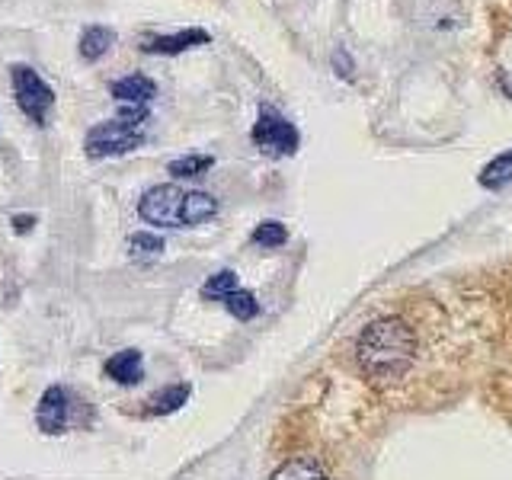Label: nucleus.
Masks as SVG:
<instances>
[{"instance_id":"nucleus-18","label":"nucleus","mask_w":512,"mask_h":480,"mask_svg":"<svg viewBox=\"0 0 512 480\" xmlns=\"http://www.w3.org/2000/svg\"><path fill=\"white\" fill-rule=\"evenodd\" d=\"M215 160L208 157V154H192V157H180V160H173L170 164V173L173 176H199L205 170H212Z\"/></svg>"},{"instance_id":"nucleus-5","label":"nucleus","mask_w":512,"mask_h":480,"mask_svg":"<svg viewBox=\"0 0 512 480\" xmlns=\"http://www.w3.org/2000/svg\"><path fill=\"white\" fill-rule=\"evenodd\" d=\"M253 141L272 154H295L298 151V128L292 122H285L279 112L263 109L260 119L253 125Z\"/></svg>"},{"instance_id":"nucleus-4","label":"nucleus","mask_w":512,"mask_h":480,"mask_svg":"<svg viewBox=\"0 0 512 480\" xmlns=\"http://www.w3.org/2000/svg\"><path fill=\"white\" fill-rule=\"evenodd\" d=\"M13 93H16V106H20L36 125H45L48 109L55 103V93L29 64H16L13 68Z\"/></svg>"},{"instance_id":"nucleus-19","label":"nucleus","mask_w":512,"mask_h":480,"mask_svg":"<svg viewBox=\"0 0 512 480\" xmlns=\"http://www.w3.org/2000/svg\"><path fill=\"white\" fill-rule=\"evenodd\" d=\"M285 240H288V231L279 221H263L260 228L253 231V244H260V247H282Z\"/></svg>"},{"instance_id":"nucleus-13","label":"nucleus","mask_w":512,"mask_h":480,"mask_svg":"<svg viewBox=\"0 0 512 480\" xmlns=\"http://www.w3.org/2000/svg\"><path fill=\"white\" fill-rule=\"evenodd\" d=\"M215 212H218V202L208 196V192H189L186 196V228L215 218Z\"/></svg>"},{"instance_id":"nucleus-9","label":"nucleus","mask_w":512,"mask_h":480,"mask_svg":"<svg viewBox=\"0 0 512 480\" xmlns=\"http://www.w3.org/2000/svg\"><path fill=\"white\" fill-rule=\"evenodd\" d=\"M106 375L119 384H138L144 378V362H141V352L138 349H125L116 352L109 362H106Z\"/></svg>"},{"instance_id":"nucleus-6","label":"nucleus","mask_w":512,"mask_h":480,"mask_svg":"<svg viewBox=\"0 0 512 480\" xmlns=\"http://www.w3.org/2000/svg\"><path fill=\"white\" fill-rule=\"evenodd\" d=\"M39 429L48 432V436H61L64 426H68V397H64L61 388H48L39 400Z\"/></svg>"},{"instance_id":"nucleus-16","label":"nucleus","mask_w":512,"mask_h":480,"mask_svg":"<svg viewBox=\"0 0 512 480\" xmlns=\"http://www.w3.org/2000/svg\"><path fill=\"white\" fill-rule=\"evenodd\" d=\"M224 304H228V311L237 317V320H253L256 311H260V304H256V298L250 292H244V288H237V292H231L228 298H224Z\"/></svg>"},{"instance_id":"nucleus-14","label":"nucleus","mask_w":512,"mask_h":480,"mask_svg":"<svg viewBox=\"0 0 512 480\" xmlns=\"http://www.w3.org/2000/svg\"><path fill=\"white\" fill-rule=\"evenodd\" d=\"M189 400V384H170V388L164 391H157L151 397V413H173V410H180L183 404Z\"/></svg>"},{"instance_id":"nucleus-3","label":"nucleus","mask_w":512,"mask_h":480,"mask_svg":"<svg viewBox=\"0 0 512 480\" xmlns=\"http://www.w3.org/2000/svg\"><path fill=\"white\" fill-rule=\"evenodd\" d=\"M186 196L180 186H154L141 196L138 215L160 228H186Z\"/></svg>"},{"instance_id":"nucleus-10","label":"nucleus","mask_w":512,"mask_h":480,"mask_svg":"<svg viewBox=\"0 0 512 480\" xmlns=\"http://www.w3.org/2000/svg\"><path fill=\"white\" fill-rule=\"evenodd\" d=\"M112 45H116V32L109 26H90V29H84V36H80V58L100 61Z\"/></svg>"},{"instance_id":"nucleus-20","label":"nucleus","mask_w":512,"mask_h":480,"mask_svg":"<svg viewBox=\"0 0 512 480\" xmlns=\"http://www.w3.org/2000/svg\"><path fill=\"white\" fill-rule=\"evenodd\" d=\"M32 224H36V218H32V215H26V218H23V215H16V218H13V231H16V234L32 231Z\"/></svg>"},{"instance_id":"nucleus-8","label":"nucleus","mask_w":512,"mask_h":480,"mask_svg":"<svg viewBox=\"0 0 512 480\" xmlns=\"http://www.w3.org/2000/svg\"><path fill=\"white\" fill-rule=\"evenodd\" d=\"M112 96H116L122 106H148L157 96V84L144 74H128L112 84Z\"/></svg>"},{"instance_id":"nucleus-11","label":"nucleus","mask_w":512,"mask_h":480,"mask_svg":"<svg viewBox=\"0 0 512 480\" xmlns=\"http://www.w3.org/2000/svg\"><path fill=\"white\" fill-rule=\"evenodd\" d=\"M272 480H327V474L311 458H292V461H285L276 474H272Z\"/></svg>"},{"instance_id":"nucleus-1","label":"nucleus","mask_w":512,"mask_h":480,"mask_svg":"<svg viewBox=\"0 0 512 480\" xmlns=\"http://www.w3.org/2000/svg\"><path fill=\"white\" fill-rule=\"evenodd\" d=\"M356 352L365 375L378 384H388V381H400L410 372L416 356V340L404 320L381 317L359 333Z\"/></svg>"},{"instance_id":"nucleus-7","label":"nucleus","mask_w":512,"mask_h":480,"mask_svg":"<svg viewBox=\"0 0 512 480\" xmlns=\"http://www.w3.org/2000/svg\"><path fill=\"white\" fill-rule=\"evenodd\" d=\"M212 36L205 29H183V32H173V36H154V39H144V52L148 55H180L186 48H196V45H208Z\"/></svg>"},{"instance_id":"nucleus-2","label":"nucleus","mask_w":512,"mask_h":480,"mask_svg":"<svg viewBox=\"0 0 512 480\" xmlns=\"http://www.w3.org/2000/svg\"><path fill=\"white\" fill-rule=\"evenodd\" d=\"M144 122H148V109L144 106H125L119 112V119L112 122H100L93 125L87 138H84V148L93 160L100 157H119L135 151L138 144L144 141Z\"/></svg>"},{"instance_id":"nucleus-15","label":"nucleus","mask_w":512,"mask_h":480,"mask_svg":"<svg viewBox=\"0 0 512 480\" xmlns=\"http://www.w3.org/2000/svg\"><path fill=\"white\" fill-rule=\"evenodd\" d=\"M231 292H237V276H234L231 269L215 272V276L202 285V295H205V298H221V301H224Z\"/></svg>"},{"instance_id":"nucleus-17","label":"nucleus","mask_w":512,"mask_h":480,"mask_svg":"<svg viewBox=\"0 0 512 480\" xmlns=\"http://www.w3.org/2000/svg\"><path fill=\"white\" fill-rule=\"evenodd\" d=\"M128 250H132L135 260H151V256H160V250H164V240L141 231L128 237Z\"/></svg>"},{"instance_id":"nucleus-12","label":"nucleus","mask_w":512,"mask_h":480,"mask_svg":"<svg viewBox=\"0 0 512 480\" xmlns=\"http://www.w3.org/2000/svg\"><path fill=\"white\" fill-rule=\"evenodd\" d=\"M512 183V151L500 154V157H493L490 164L480 170V186H487V189H503Z\"/></svg>"}]
</instances>
